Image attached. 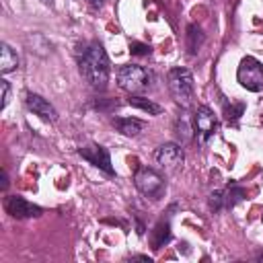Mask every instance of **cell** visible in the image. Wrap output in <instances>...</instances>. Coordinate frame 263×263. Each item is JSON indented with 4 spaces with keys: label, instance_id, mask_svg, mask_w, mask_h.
<instances>
[{
    "label": "cell",
    "instance_id": "6da1fadb",
    "mask_svg": "<svg viewBox=\"0 0 263 263\" xmlns=\"http://www.w3.org/2000/svg\"><path fill=\"white\" fill-rule=\"evenodd\" d=\"M80 74L84 76V80L92 86V88H105L109 82V74H111V66H109V58L107 51L103 49L101 43H90L82 58H80Z\"/></svg>",
    "mask_w": 263,
    "mask_h": 263
},
{
    "label": "cell",
    "instance_id": "7a4b0ae2",
    "mask_svg": "<svg viewBox=\"0 0 263 263\" xmlns=\"http://www.w3.org/2000/svg\"><path fill=\"white\" fill-rule=\"evenodd\" d=\"M168 90L173 95V99L187 107L193 99V90H195V84H193V74L187 70V68H173L168 72Z\"/></svg>",
    "mask_w": 263,
    "mask_h": 263
},
{
    "label": "cell",
    "instance_id": "3957f363",
    "mask_svg": "<svg viewBox=\"0 0 263 263\" xmlns=\"http://www.w3.org/2000/svg\"><path fill=\"white\" fill-rule=\"evenodd\" d=\"M148 82H150V72L144 68V66H138V64H125L117 70V84L127 90L129 95H136V92H142L148 88Z\"/></svg>",
    "mask_w": 263,
    "mask_h": 263
},
{
    "label": "cell",
    "instance_id": "277c9868",
    "mask_svg": "<svg viewBox=\"0 0 263 263\" xmlns=\"http://www.w3.org/2000/svg\"><path fill=\"white\" fill-rule=\"evenodd\" d=\"M236 80L242 88L251 92L263 90V64L253 55L242 58L236 68Z\"/></svg>",
    "mask_w": 263,
    "mask_h": 263
},
{
    "label": "cell",
    "instance_id": "5b68a950",
    "mask_svg": "<svg viewBox=\"0 0 263 263\" xmlns=\"http://www.w3.org/2000/svg\"><path fill=\"white\" fill-rule=\"evenodd\" d=\"M134 183H136V189L150 197V199H160L166 191V185H164V179L154 171V168H148V166H142L136 171L134 175Z\"/></svg>",
    "mask_w": 263,
    "mask_h": 263
},
{
    "label": "cell",
    "instance_id": "8992f818",
    "mask_svg": "<svg viewBox=\"0 0 263 263\" xmlns=\"http://www.w3.org/2000/svg\"><path fill=\"white\" fill-rule=\"evenodd\" d=\"M216 127H218V119H216L214 111L210 107H205V105H199L195 109V113H193V129H195V136L201 142H205L210 136H214Z\"/></svg>",
    "mask_w": 263,
    "mask_h": 263
},
{
    "label": "cell",
    "instance_id": "52a82bcc",
    "mask_svg": "<svg viewBox=\"0 0 263 263\" xmlns=\"http://www.w3.org/2000/svg\"><path fill=\"white\" fill-rule=\"evenodd\" d=\"M154 158H156V162H158L162 168L173 171V168H177V166L183 162V150H181L179 144L168 142V144H162V146L156 148Z\"/></svg>",
    "mask_w": 263,
    "mask_h": 263
},
{
    "label": "cell",
    "instance_id": "ba28073f",
    "mask_svg": "<svg viewBox=\"0 0 263 263\" xmlns=\"http://www.w3.org/2000/svg\"><path fill=\"white\" fill-rule=\"evenodd\" d=\"M80 156L86 158L90 164L103 168L105 173L113 175V166H111V156H109V150L99 146V144H90V146H84L80 148Z\"/></svg>",
    "mask_w": 263,
    "mask_h": 263
},
{
    "label": "cell",
    "instance_id": "9c48e42d",
    "mask_svg": "<svg viewBox=\"0 0 263 263\" xmlns=\"http://www.w3.org/2000/svg\"><path fill=\"white\" fill-rule=\"evenodd\" d=\"M4 208H6V212H8L12 218H33V216H39V214H41V208H39V205H33L31 201H27V199L21 197V195H10V197H6Z\"/></svg>",
    "mask_w": 263,
    "mask_h": 263
},
{
    "label": "cell",
    "instance_id": "30bf717a",
    "mask_svg": "<svg viewBox=\"0 0 263 263\" xmlns=\"http://www.w3.org/2000/svg\"><path fill=\"white\" fill-rule=\"evenodd\" d=\"M25 105H27L35 115H39V117L45 119V121H55V119H58V111H55V107H53L47 99H43L41 95L27 92V97H25Z\"/></svg>",
    "mask_w": 263,
    "mask_h": 263
},
{
    "label": "cell",
    "instance_id": "8fae6325",
    "mask_svg": "<svg viewBox=\"0 0 263 263\" xmlns=\"http://www.w3.org/2000/svg\"><path fill=\"white\" fill-rule=\"evenodd\" d=\"M113 125L123 134V136H129V138H134V136H138L142 129H144V121H140V119H136V117H115L113 119Z\"/></svg>",
    "mask_w": 263,
    "mask_h": 263
},
{
    "label": "cell",
    "instance_id": "7c38bea8",
    "mask_svg": "<svg viewBox=\"0 0 263 263\" xmlns=\"http://www.w3.org/2000/svg\"><path fill=\"white\" fill-rule=\"evenodd\" d=\"M16 68H18V55L10 49V45L2 43L0 45V72L8 74V72H12Z\"/></svg>",
    "mask_w": 263,
    "mask_h": 263
},
{
    "label": "cell",
    "instance_id": "4fadbf2b",
    "mask_svg": "<svg viewBox=\"0 0 263 263\" xmlns=\"http://www.w3.org/2000/svg\"><path fill=\"white\" fill-rule=\"evenodd\" d=\"M127 103H129L132 107H138V109H142V111L150 113V115H160V113H162V107H160L158 103H154V101H150V99H144V97L129 95Z\"/></svg>",
    "mask_w": 263,
    "mask_h": 263
},
{
    "label": "cell",
    "instance_id": "5bb4252c",
    "mask_svg": "<svg viewBox=\"0 0 263 263\" xmlns=\"http://www.w3.org/2000/svg\"><path fill=\"white\" fill-rule=\"evenodd\" d=\"M201 43H203V33H201V29L195 27V25H191V27L187 29V47H189V51H191V53H197L199 47H201Z\"/></svg>",
    "mask_w": 263,
    "mask_h": 263
},
{
    "label": "cell",
    "instance_id": "9a60e30c",
    "mask_svg": "<svg viewBox=\"0 0 263 263\" xmlns=\"http://www.w3.org/2000/svg\"><path fill=\"white\" fill-rule=\"evenodd\" d=\"M171 238V230H168V224H156V228H154V238H152V245H154V249H160L166 240Z\"/></svg>",
    "mask_w": 263,
    "mask_h": 263
},
{
    "label": "cell",
    "instance_id": "2e32d148",
    "mask_svg": "<svg viewBox=\"0 0 263 263\" xmlns=\"http://www.w3.org/2000/svg\"><path fill=\"white\" fill-rule=\"evenodd\" d=\"M242 111H245V105H240V103H238V105H230V107L224 109L228 121H236V119L242 115Z\"/></svg>",
    "mask_w": 263,
    "mask_h": 263
},
{
    "label": "cell",
    "instance_id": "e0dca14e",
    "mask_svg": "<svg viewBox=\"0 0 263 263\" xmlns=\"http://www.w3.org/2000/svg\"><path fill=\"white\" fill-rule=\"evenodd\" d=\"M224 203H226V195H224L222 191H214V193L210 195V205H212V210H220Z\"/></svg>",
    "mask_w": 263,
    "mask_h": 263
},
{
    "label": "cell",
    "instance_id": "ac0fdd59",
    "mask_svg": "<svg viewBox=\"0 0 263 263\" xmlns=\"http://www.w3.org/2000/svg\"><path fill=\"white\" fill-rule=\"evenodd\" d=\"M0 90H2V103H0V109H4L10 101V84L6 80H0Z\"/></svg>",
    "mask_w": 263,
    "mask_h": 263
},
{
    "label": "cell",
    "instance_id": "d6986e66",
    "mask_svg": "<svg viewBox=\"0 0 263 263\" xmlns=\"http://www.w3.org/2000/svg\"><path fill=\"white\" fill-rule=\"evenodd\" d=\"M129 47H134V49H132L134 53H142V55L150 53V47H148V45H142V43H132Z\"/></svg>",
    "mask_w": 263,
    "mask_h": 263
},
{
    "label": "cell",
    "instance_id": "ffe728a7",
    "mask_svg": "<svg viewBox=\"0 0 263 263\" xmlns=\"http://www.w3.org/2000/svg\"><path fill=\"white\" fill-rule=\"evenodd\" d=\"M6 185H8V175L6 171H2V189H6Z\"/></svg>",
    "mask_w": 263,
    "mask_h": 263
},
{
    "label": "cell",
    "instance_id": "44dd1931",
    "mask_svg": "<svg viewBox=\"0 0 263 263\" xmlns=\"http://www.w3.org/2000/svg\"><path fill=\"white\" fill-rule=\"evenodd\" d=\"M88 4H92V6H101L103 4V0H86Z\"/></svg>",
    "mask_w": 263,
    "mask_h": 263
},
{
    "label": "cell",
    "instance_id": "7402d4cb",
    "mask_svg": "<svg viewBox=\"0 0 263 263\" xmlns=\"http://www.w3.org/2000/svg\"><path fill=\"white\" fill-rule=\"evenodd\" d=\"M39 2H43L45 6H51V4H53V0H39Z\"/></svg>",
    "mask_w": 263,
    "mask_h": 263
},
{
    "label": "cell",
    "instance_id": "603a6c76",
    "mask_svg": "<svg viewBox=\"0 0 263 263\" xmlns=\"http://www.w3.org/2000/svg\"><path fill=\"white\" fill-rule=\"evenodd\" d=\"M259 261H261V263H263V255H261V257H259Z\"/></svg>",
    "mask_w": 263,
    "mask_h": 263
},
{
    "label": "cell",
    "instance_id": "cb8c5ba5",
    "mask_svg": "<svg viewBox=\"0 0 263 263\" xmlns=\"http://www.w3.org/2000/svg\"><path fill=\"white\" fill-rule=\"evenodd\" d=\"M261 220H263V214H261Z\"/></svg>",
    "mask_w": 263,
    "mask_h": 263
}]
</instances>
